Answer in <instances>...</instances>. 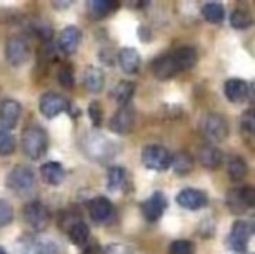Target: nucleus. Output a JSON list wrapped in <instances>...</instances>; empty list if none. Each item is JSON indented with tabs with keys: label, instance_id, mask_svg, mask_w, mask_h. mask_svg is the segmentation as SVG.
Returning a JSON list of instances; mask_svg holds the SVG:
<instances>
[{
	"label": "nucleus",
	"instance_id": "0eeeda50",
	"mask_svg": "<svg viewBox=\"0 0 255 254\" xmlns=\"http://www.w3.org/2000/svg\"><path fill=\"white\" fill-rule=\"evenodd\" d=\"M22 217H24L25 223L37 232L45 231L51 222V213H49L48 207L45 204H42L40 201L28 202L22 210Z\"/></svg>",
	"mask_w": 255,
	"mask_h": 254
},
{
	"label": "nucleus",
	"instance_id": "a878e982",
	"mask_svg": "<svg viewBox=\"0 0 255 254\" xmlns=\"http://www.w3.org/2000/svg\"><path fill=\"white\" fill-rule=\"evenodd\" d=\"M134 90H136V85L134 82L131 81H120L114 90L111 91V97L120 105V106H124V105H128L133 94H134Z\"/></svg>",
	"mask_w": 255,
	"mask_h": 254
},
{
	"label": "nucleus",
	"instance_id": "ddd939ff",
	"mask_svg": "<svg viewBox=\"0 0 255 254\" xmlns=\"http://www.w3.org/2000/svg\"><path fill=\"white\" fill-rule=\"evenodd\" d=\"M18 254H60L54 241L45 238H27L19 241Z\"/></svg>",
	"mask_w": 255,
	"mask_h": 254
},
{
	"label": "nucleus",
	"instance_id": "bb28decb",
	"mask_svg": "<svg viewBox=\"0 0 255 254\" xmlns=\"http://www.w3.org/2000/svg\"><path fill=\"white\" fill-rule=\"evenodd\" d=\"M176 175L184 177L188 175L194 168V157L188 151H179L175 156H172V165Z\"/></svg>",
	"mask_w": 255,
	"mask_h": 254
},
{
	"label": "nucleus",
	"instance_id": "a211bd4d",
	"mask_svg": "<svg viewBox=\"0 0 255 254\" xmlns=\"http://www.w3.org/2000/svg\"><path fill=\"white\" fill-rule=\"evenodd\" d=\"M197 159H199V162H200V165L203 168L215 171L223 165L224 156H223V151L218 147H215L212 144H206L199 150Z\"/></svg>",
	"mask_w": 255,
	"mask_h": 254
},
{
	"label": "nucleus",
	"instance_id": "7c9ffc66",
	"mask_svg": "<svg viewBox=\"0 0 255 254\" xmlns=\"http://www.w3.org/2000/svg\"><path fill=\"white\" fill-rule=\"evenodd\" d=\"M202 15L206 21L214 22V24H220V22H223V19L226 16V10H224V6L221 3L211 1L202 7Z\"/></svg>",
	"mask_w": 255,
	"mask_h": 254
},
{
	"label": "nucleus",
	"instance_id": "7ed1b4c3",
	"mask_svg": "<svg viewBox=\"0 0 255 254\" xmlns=\"http://www.w3.org/2000/svg\"><path fill=\"white\" fill-rule=\"evenodd\" d=\"M200 132L209 142L218 144L227 139L230 127L226 117H223L221 114L209 112L205 114L200 120Z\"/></svg>",
	"mask_w": 255,
	"mask_h": 254
},
{
	"label": "nucleus",
	"instance_id": "2f4dec72",
	"mask_svg": "<svg viewBox=\"0 0 255 254\" xmlns=\"http://www.w3.org/2000/svg\"><path fill=\"white\" fill-rule=\"evenodd\" d=\"M126 184V169L121 166H112L108 171V190L117 192Z\"/></svg>",
	"mask_w": 255,
	"mask_h": 254
},
{
	"label": "nucleus",
	"instance_id": "c85d7f7f",
	"mask_svg": "<svg viewBox=\"0 0 255 254\" xmlns=\"http://www.w3.org/2000/svg\"><path fill=\"white\" fill-rule=\"evenodd\" d=\"M227 171H229V177L233 180V181H242L247 178L248 175V165L247 162L239 157V156H233L230 160H229V165H227Z\"/></svg>",
	"mask_w": 255,
	"mask_h": 254
},
{
	"label": "nucleus",
	"instance_id": "72a5a7b5",
	"mask_svg": "<svg viewBox=\"0 0 255 254\" xmlns=\"http://www.w3.org/2000/svg\"><path fill=\"white\" fill-rule=\"evenodd\" d=\"M16 148V142L15 138L6 132L0 129V156H10Z\"/></svg>",
	"mask_w": 255,
	"mask_h": 254
},
{
	"label": "nucleus",
	"instance_id": "dca6fc26",
	"mask_svg": "<svg viewBox=\"0 0 255 254\" xmlns=\"http://www.w3.org/2000/svg\"><path fill=\"white\" fill-rule=\"evenodd\" d=\"M152 72L155 75L157 79L160 81H167V79H172L173 76H176L179 73V69L175 63V58L172 55V51L170 52H166L160 57H157L154 61H152Z\"/></svg>",
	"mask_w": 255,
	"mask_h": 254
},
{
	"label": "nucleus",
	"instance_id": "c9c22d12",
	"mask_svg": "<svg viewBox=\"0 0 255 254\" xmlns=\"http://www.w3.org/2000/svg\"><path fill=\"white\" fill-rule=\"evenodd\" d=\"M169 253L170 254H193L194 253V246L193 243L187 241V240H178L173 241L169 247Z\"/></svg>",
	"mask_w": 255,
	"mask_h": 254
},
{
	"label": "nucleus",
	"instance_id": "aec40b11",
	"mask_svg": "<svg viewBox=\"0 0 255 254\" xmlns=\"http://www.w3.org/2000/svg\"><path fill=\"white\" fill-rule=\"evenodd\" d=\"M224 93L226 97L233 102V103H241L245 102L250 96V85L247 81L239 79V78H232L226 82L224 85Z\"/></svg>",
	"mask_w": 255,
	"mask_h": 254
},
{
	"label": "nucleus",
	"instance_id": "c756f323",
	"mask_svg": "<svg viewBox=\"0 0 255 254\" xmlns=\"http://www.w3.org/2000/svg\"><path fill=\"white\" fill-rule=\"evenodd\" d=\"M253 22H254V19L248 9L236 7L230 15V24L236 30H247L253 25Z\"/></svg>",
	"mask_w": 255,
	"mask_h": 254
},
{
	"label": "nucleus",
	"instance_id": "473e14b6",
	"mask_svg": "<svg viewBox=\"0 0 255 254\" xmlns=\"http://www.w3.org/2000/svg\"><path fill=\"white\" fill-rule=\"evenodd\" d=\"M241 130H242V136H245L247 139H250V138L254 136L255 117L253 109H248L242 115V118H241Z\"/></svg>",
	"mask_w": 255,
	"mask_h": 254
},
{
	"label": "nucleus",
	"instance_id": "412c9836",
	"mask_svg": "<svg viewBox=\"0 0 255 254\" xmlns=\"http://www.w3.org/2000/svg\"><path fill=\"white\" fill-rule=\"evenodd\" d=\"M118 63H120L123 72H126L128 75H134L140 69L142 58H140V54L134 48L127 46L118 52Z\"/></svg>",
	"mask_w": 255,
	"mask_h": 254
},
{
	"label": "nucleus",
	"instance_id": "1a4fd4ad",
	"mask_svg": "<svg viewBox=\"0 0 255 254\" xmlns=\"http://www.w3.org/2000/svg\"><path fill=\"white\" fill-rule=\"evenodd\" d=\"M136 124V111L131 103L120 106L109 121V129L117 135H128Z\"/></svg>",
	"mask_w": 255,
	"mask_h": 254
},
{
	"label": "nucleus",
	"instance_id": "2eb2a0df",
	"mask_svg": "<svg viewBox=\"0 0 255 254\" xmlns=\"http://www.w3.org/2000/svg\"><path fill=\"white\" fill-rule=\"evenodd\" d=\"M176 202L179 207L190 210V211H199L208 205V196L205 192L197 189H184L176 196Z\"/></svg>",
	"mask_w": 255,
	"mask_h": 254
},
{
	"label": "nucleus",
	"instance_id": "6e6552de",
	"mask_svg": "<svg viewBox=\"0 0 255 254\" xmlns=\"http://www.w3.org/2000/svg\"><path fill=\"white\" fill-rule=\"evenodd\" d=\"M30 57V45L21 36H10L4 43V58L6 61L13 66L19 67L27 63Z\"/></svg>",
	"mask_w": 255,
	"mask_h": 254
},
{
	"label": "nucleus",
	"instance_id": "a19ab883",
	"mask_svg": "<svg viewBox=\"0 0 255 254\" xmlns=\"http://www.w3.org/2000/svg\"><path fill=\"white\" fill-rule=\"evenodd\" d=\"M0 254H6V252H4V250H3L1 247H0Z\"/></svg>",
	"mask_w": 255,
	"mask_h": 254
},
{
	"label": "nucleus",
	"instance_id": "f704fd0d",
	"mask_svg": "<svg viewBox=\"0 0 255 254\" xmlns=\"http://www.w3.org/2000/svg\"><path fill=\"white\" fill-rule=\"evenodd\" d=\"M58 82L66 87V88H72L75 84V76H73V69L69 64H63L58 70Z\"/></svg>",
	"mask_w": 255,
	"mask_h": 254
},
{
	"label": "nucleus",
	"instance_id": "9d476101",
	"mask_svg": "<svg viewBox=\"0 0 255 254\" xmlns=\"http://www.w3.org/2000/svg\"><path fill=\"white\" fill-rule=\"evenodd\" d=\"M69 108V102L55 91H46L39 99V111L46 118H55L61 112H66Z\"/></svg>",
	"mask_w": 255,
	"mask_h": 254
},
{
	"label": "nucleus",
	"instance_id": "58836bf2",
	"mask_svg": "<svg viewBox=\"0 0 255 254\" xmlns=\"http://www.w3.org/2000/svg\"><path fill=\"white\" fill-rule=\"evenodd\" d=\"M103 254H133L131 250L126 246H121V244H112V246H108Z\"/></svg>",
	"mask_w": 255,
	"mask_h": 254
},
{
	"label": "nucleus",
	"instance_id": "ea45409f",
	"mask_svg": "<svg viewBox=\"0 0 255 254\" xmlns=\"http://www.w3.org/2000/svg\"><path fill=\"white\" fill-rule=\"evenodd\" d=\"M82 254H103V250H102L99 246L93 244V246H88V247L84 250V253Z\"/></svg>",
	"mask_w": 255,
	"mask_h": 254
},
{
	"label": "nucleus",
	"instance_id": "b1692460",
	"mask_svg": "<svg viewBox=\"0 0 255 254\" xmlns=\"http://www.w3.org/2000/svg\"><path fill=\"white\" fill-rule=\"evenodd\" d=\"M40 175L48 186H60L64 180V169L58 162H46L40 166Z\"/></svg>",
	"mask_w": 255,
	"mask_h": 254
},
{
	"label": "nucleus",
	"instance_id": "f257e3e1",
	"mask_svg": "<svg viewBox=\"0 0 255 254\" xmlns=\"http://www.w3.org/2000/svg\"><path fill=\"white\" fill-rule=\"evenodd\" d=\"M81 147L85 156L97 163H108L117 154V144L103 133L97 132L87 133L81 142Z\"/></svg>",
	"mask_w": 255,
	"mask_h": 254
},
{
	"label": "nucleus",
	"instance_id": "5701e85b",
	"mask_svg": "<svg viewBox=\"0 0 255 254\" xmlns=\"http://www.w3.org/2000/svg\"><path fill=\"white\" fill-rule=\"evenodd\" d=\"M82 84L90 93H100L105 88V73L96 66H88L82 75Z\"/></svg>",
	"mask_w": 255,
	"mask_h": 254
},
{
	"label": "nucleus",
	"instance_id": "4468645a",
	"mask_svg": "<svg viewBox=\"0 0 255 254\" xmlns=\"http://www.w3.org/2000/svg\"><path fill=\"white\" fill-rule=\"evenodd\" d=\"M22 108L21 103L15 99H4L0 105V127L1 130H12L16 127Z\"/></svg>",
	"mask_w": 255,
	"mask_h": 254
},
{
	"label": "nucleus",
	"instance_id": "6ab92c4d",
	"mask_svg": "<svg viewBox=\"0 0 255 254\" xmlns=\"http://www.w3.org/2000/svg\"><path fill=\"white\" fill-rule=\"evenodd\" d=\"M88 211H90V217L93 219V222L105 223L112 216V204H111V201L108 198L97 196V198L90 201Z\"/></svg>",
	"mask_w": 255,
	"mask_h": 254
},
{
	"label": "nucleus",
	"instance_id": "4c0bfd02",
	"mask_svg": "<svg viewBox=\"0 0 255 254\" xmlns=\"http://www.w3.org/2000/svg\"><path fill=\"white\" fill-rule=\"evenodd\" d=\"M13 219V210L9 202L0 199V229L7 226Z\"/></svg>",
	"mask_w": 255,
	"mask_h": 254
},
{
	"label": "nucleus",
	"instance_id": "e433bc0d",
	"mask_svg": "<svg viewBox=\"0 0 255 254\" xmlns=\"http://www.w3.org/2000/svg\"><path fill=\"white\" fill-rule=\"evenodd\" d=\"M88 117L91 120V123L94 124V127H100L102 121H103V111L99 102H91L88 106Z\"/></svg>",
	"mask_w": 255,
	"mask_h": 254
},
{
	"label": "nucleus",
	"instance_id": "423d86ee",
	"mask_svg": "<svg viewBox=\"0 0 255 254\" xmlns=\"http://www.w3.org/2000/svg\"><path fill=\"white\" fill-rule=\"evenodd\" d=\"M226 202L233 214H244L255 205V189L251 186L235 187L229 190Z\"/></svg>",
	"mask_w": 255,
	"mask_h": 254
},
{
	"label": "nucleus",
	"instance_id": "20e7f679",
	"mask_svg": "<svg viewBox=\"0 0 255 254\" xmlns=\"http://www.w3.org/2000/svg\"><path fill=\"white\" fill-rule=\"evenodd\" d=\"M36 184V177L31 168L25 165H16L6 177V187L15 193H27Z\"/></svg>",
	"mask_w": 255,
	"mask_h": 254
},
{
	"label": "nucleus",
	"instance_id": "f3484780",
	"mask_svg": "<svg viewBox=\"0 0 255 254\" xmlns=\"http://www.w3.org/2000/svg\"><path fill=\"white\" fill-rule=\"evenodd\" d=\"M82 39V33L76 25L66 27L58 37V48L64 55H72L78 51Z\"/></svg>",
	"mask_w": 255,
	"mask_h": 254
},
{
	"label": "nucleus",
	"instance_id": "cd10ccee",
	"mask_svg": "<svg viewBox=\"0 0 255 254\" xmlns=\"http://www.w3.org/2000/svg\"><path fill=\"white\" fill-rule=\"evenodd\" d=\"M67 235H69V240L72 241V244L82 247L90 240V228L84 222H76L75 225H72L67 229Z\"/></svg>",
	"mask_w": 255,
	"mask_h": 254
},
{
	"label": "nucleus",
	"instance_id": "393cba45",
	"mask_svg": "<svg viewBox=\"0 0 255 254\" xmlns=\"http://www.w3.org/2000/svg\"><path fill=\"white\" fill-rule=\"evenodd\" d=\"M120 6H121V3L117 0H93V1H88V9H90L91 15L97 19L114 13L115 10L120 9Z\"/></svg>",
	"mask_w": 255,
	"mask_h": 254
},
{
	"label": "nucleus",
	"instance_id": "f8f14e48",
	"mask_svg": "<svg viewBox=\"0 0 255 254\" xmlns=\"http://www.w3.org/2000/svg\"><path fill=\"white\" fill-rule=\"evenodd\" d=\"M140 208H142V214L145 220L149 223H155L164 214L167 208V199L161 192H155L145 202H142Z\"/></svg>",
	"mask_w": 255,
	"mask_h": 254
},
{
	"label": "nucleus",
	"instance_id": "39448f33",
	"mask_svg": "<svg viewBox=\"0 0 255 254\" xmlns=\"http://www.w3.org/2000/svg\"><path fill=\"white\" fill-rule=\"evenodd\" d=\"M142 163L149 171L164 172L172 165V154L161 145H146L142 150Z\"/></svg>",
	"mask_w": 255,
	"mask_h": 254
},
{
	"label": "nucleus",
	"instance_id": "f03ea898",
	"mask_svg": "<svg viewBox=\"0 0 255 254\" xmlns=\"http://www.w3.org/2000/svg\"><path fill=\"white\" fill-rule=\"evenodd\" d=\"M21 147L31 160L42 159L48 151V135L39 126H28L21 133Z\"/></svg>",
	"mask_w": 255,
	"mask_h": 254
},
{
	"label": "nucleus",
	"instance_id": "4be33fe9",
	"mask_svg": "<svg viewBox=\"0 0 255 254\" xmlns=\"http://www.w3.org/2000/svg\"><path fill=\"white\" fill-rule=\"evenodd\" d=\"M172 55L175 58V63H176L179 72L193 69L199 60L197 51L193 46H179V48L172 51Z\"/></svg>",
	"mask_w": 255,
	"mask_h": 254
},
{
	"label": "nucleus",
	"instance_id": "9b49d317",
	"mask_svg": "<svg viewBox=\"0 0 255 254\" xmlns=\"http://www.w3.org/2000/svg\"><path fill=\"white\" fill-rule=\"evenodd\" d=\"M253 235V226L251 223L245 222V220H238L235 222L230 235H229V247L238 253H244L248 249V243L251 240Z\"/></svg>",
	"mask_w": 255,
	"mask_h": 254
}]
</instances>
